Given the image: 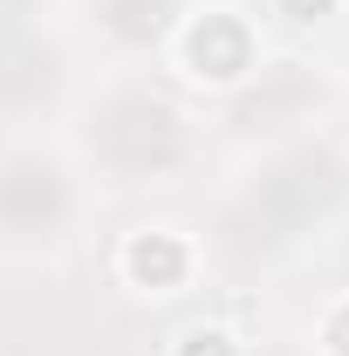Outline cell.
I'll return each instance as SVG.
<instances>
[{"mask_svg":"<svg viewBox=\"0 0 349 356\" xmlns=\"http://www.w3.org/2000/svg\"><path fill=\"white\" fill-rule=\"evenodd\" d=\"M329 336H336V356H349V315H336V329H329Z\"/></svg>","mask_w":349,"mask_h":356,"instance_id":"3957f363","label":"cell"},{"mask_svg":"<svg viewBox=\"0 0 349 356\" xmlns=\"http://www.w3.org/2000/svg\"><path fill=\"white\" fill-rule=\"evenodd\" d=\"M172 267H178L172 247H151V240H137V247H131V274H172Z\"/></svg>","mask_w":349,"mask_h":356,"instance_id":"6da1fadb","label":"cell"},{"mask_svg":"<svg viewBox=\"0 0 349 356\" xmlns=\"http://www.w3.org/2000/svg\"><path fill=\"white\" fill-rule=\"evenodd\" d=\"M185 356H233V350H226V336H192V350H185Z\"/></svg>","mask_w":349,"mask_h":356,"instance_id":"7a4b0ae2","label":"cell"},{"mask_svg":"<svg viewBox=\"0 0 349 356\" xmlns=\"http://www.w3.org/2000/svg\"><path fill=\"white\" fill-rule=\"evenodd\" d=\"M295 7H308V0H295ZM315 7H329V0H315Z\"/></svg>","mask_w":349,"mask_h":356,"instance_id":"277c9868","label":"cell"}]
</instances>
